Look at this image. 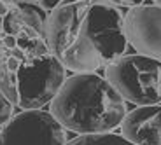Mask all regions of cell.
Returning <instances> with one entry per match:
<instances>
[{"label":"cell","mask_w":161,"mask_h":145,"mask_svg":"<svg viewBox=\"0 0 161 145\" xmlns=\"http://www.w3.org/2000/svg\"><path fill=\"white\" fill-rule=\"evenodd\" d=\"M126 39L140 54L161 60V7L133 5L125 18Z\"/></svg>","instance_id":"6"},{"label":"cell","mask_w":161,"mask_h":145,"mask_svg":"<svg viewBox=\"0 0 161 145\" xmlns=\"http://www.w3.org/2000/svg\"><path fill=\"white\" fill-rule=\"evenodd\" d=\"M2 32L5 35H18L21 32V23L18 19L16 12L9 9V12L4 16V21H2Z\"/></svg>","instance_id":"10"},{"label":"cell","mask_w":161,"mask_h":145,"mask_svg":"<svg viewBox=\"0 0 161 145\" xmlns=\"http://www.w3.org/2000/svg\"><path fill=\"white\" fill-rule=\"evenodd\" d=\"M2 21H4V16H0V32H2Z\"/></svg>","instance_id":"16"},{"label":"cell","mask_w":161,"mask_h":145,"mask_svg":"<svg viewBox=\"0 0 161 145\" xmlns=\"http://www.w3.org/2000/svg\"><path fill=\"white\" fill-rule=\"evenodd\" d=\"M65 82V67L51 52L19 61L9 54L0 63V91L19 109H40Z\"/></svg>","instance_id":"3"},{"label":"cell","mask_w":161,"mask_h":145,"mask_svg":"<svg viewBox=\"0 0 161 145\" xmlns=\"http://www.w3.org/2000/svg\"><path fill=\"white\" fill-rule=\"evenodd\" d=\"M0 145H65V128L51 112L23 110L4 124Z\"/></svg>","instance_id":"5"},{"label":"cell","mask_w":161,"mask_h":145,"mask_svg":"<svg viewBox=\"0 0 161 145\" xmlns=\"http://www.w3.org/2000/svg\"><path fill=\"white\" fill-rule=\"evenodd\" d=\"M12 11L16 12L21 26L32 28L33 32L39 33V35L44 39L47 16H46V12L42 11V7H39V5H35V4H30V2H18V4L12 7Z\"/></svg>","instance_id":"8"},{"label":"cell","mask_w":161,"mask_h":145,"mask_svg":"<svg viewBox=\"0 0 161 145\" xmlns=\"http://www.w3.org/2000/svg\"><path fill=\"white\" fill-rule=\"evenodd\" d=\"M114 4H121V5H140L144 0H110Z\"/></svg>","instance_id":"14"},{"label":"cell","mask_w":161,"mask_h":145,"mask_svg":"<svg viewBox=\"0 0 161 145\" xmlns=\"http://www.w3.org/2000/svg\"><path fill=\"white\" fill-rule=\"evenodd\" d=\"M107 81L133 105L161 103V60L158 58L119 56L107 65Z\"/></svg>","instance_id":"4"},{"label":"cell","mask_w":161,"mask_h":145,"mask_svg":"<svg viewBox=\"0 0 161 145\" xmlns=\"http://www.w3.org/2000/svg\"><path fill=\"white\" fill-rule=\"evenodd\" d=\"M44 40L49 52L75 73L95 72L126 51L125 21L102 0H74L51 12Z\"/></svg>","instance_id":"1"},{"label":"cell","mask_w":161,"mask_h":145,"mask_svg":"<svg viewBox=\"0 0 161 145\" xmlns=\"http://www.w3.org/2000/svg\"><path fill=\"white\" fill-rule=\"evenodd\" d=\"M2 42H4V47L14 49V47H16V35H4Z\"/></svg>","instance_id":"13"},{"label":"cell","mask_w":161,"mask_h":145,"mask_svg":"<svg viewBox=\"0 0 161 145\" xmlns=\"http://www.w3.org/2000/svg\"><path fill=\"white\" fill-rule=\"evenodd\" d=\"M121 133L135 145H161V105H138L125 115Z\"/></svg>","instance_id":"7"},{"label":"cell","mask_w":161,"mask_h":145,"mask_svg":"<svg viewBox=\"0 0 161 145\" xmlns=\"http://www.w3.org/2000/svg\"><path fill=\"white\" fill-rule=\"evenodd\" d=\"M61 0H40V5H42V9H46V11H54V9L60 5Z\"/></svg>","instance_id":"12"},{"label":"cell","mask_w":161,"mask_h":145,"mask_svg":"<svg viewBox=\"0 0 161 145\" xmlns=\"http://www.w3.org/2000/svg\"><path fill=\"white\" fill-rule=\"evenodd\" d=\"M154 2H156V4H158V5H159V7H161V0H154Z\"/></svg>","instance_id":"17"},{"label":"cell","mask_w":161,"mask_h":145,"mask_svg":"<svg viewBox=\"0 0 161 145\" xmlns=\"http://www.w3.org/2000/svg\"><path fill=\"white\" fill-rule=\"evenodd\" d=\"M65 145H135V143H131L121 135L91 133V135H82L79 138H74L70 142H65Z\"/></svg>","instance_id":"9"},{"label":"cell","mask_w":161,"mask_h":145,"mask_svg":"<svg viewBox=\"0 0 161 145\" xmlns=\"http://www.w3.org/2000/svg\"><path fill=\"white\" fill-rule=\"evenodd\" d=\"M51 114L74 133H109L121 126L126 105L109 81L93 72H82L65 79L51 100Z\"/></svg>","instance_id":"2"},{"label":"cell","mask_w":161,"mask_h":145,"mask_svg":"<svg viewBox=\"0 0 161 145\" xmlns=\"http://www.w3.org/2000/svg\"><path fill=\"white\" fill-rule=\"evenodd\" d=\"M2 60H4V56H2V51H0V63H2Z\"/></svg>","instance_id":"18"},{"label":"cell","mask_w":161,"mask_h":145,"mask_svg":"<svg viewBox=\"0 0 161 145\" xmlns=\"http://www.w3.org/2000/svg\"><path fill=\"white\" fill-rule=\"evenodd\" d=\"M7 12H9V9L5 7V4H4V2H0V16H5Z\"/></svg>","instance_id":"15"},{"label":"cell","mask_w":161,"mask_h":145,"mask_svg":"<svg viewBox=\"0 0 161 145\" xmlns=\"http://www.w3.org/2000/svg\"><path fill=\"white\" fill-rule=\"evenodd\" d=\"M12 107L14 105L5 98V94L0 91V126H4L5 122L12 117Z\"/></svg>","instance_id":"11"}]
</instances>
